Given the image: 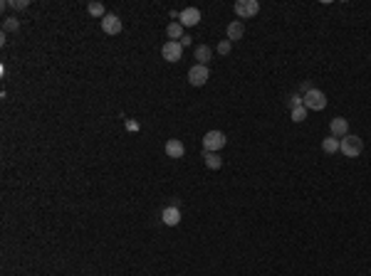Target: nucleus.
<instances>
[{"label": "nucleus", "mask_w": 371, "mask_h": 276, "mask_svg": "<svg viewBox=\"0 0 371 276\" xmlns=\"http://www.w3.org/2000/svg\"><path fill=\"white\" fill-rule=\"evenodd\" d=\"M362 150H364V140L359 136L349 134V136L339 138V153H342V155H347V158H359Z\"/></svg>", "instance_id": "1"}, {"label": "nucleus", "mask_w": 371, "mask_h": 276, "mask_svg": "<svg viewBox=\"0 0 371 276\" xmlns=\"http://www.w3.org/2000/svg\"><path fill=\"white\" fill-rule=\"evenodd\" d=\"M302 101H304V109H307V111H324V109H327V94H324L322 89L307 91V94L302 96Z\"/></svg>", "instance_id": "2"}, {"label": "nucleus", "mask_w": 371, "mask_h": 276, "mask_svg": "<svg viewBox=\"0 0 371 276\" xmlns=\"http://www.w3.org/2000/svg\"><path fill=\"white\" fill-rule=\"evenodd\" d=\"M233 10H235L238 20H250V17H255L260 12V2L257 0H238L233 5Z\"/></svg>", "instance_id": "3"}, {"label": "nucleus", "mask_w": 371, "mask_h": 276, "mask_svg": "<svg viewBox=\"0 0 371 276\" xmlns=\"http://www.w3.org/2000/svg\"><path fill=\"white\" fill-rule=\"evenodd\" d=\"M225 143H228V138H225L223 131H208V134L203 136V150L218 153L221 148H225Z\"/></svg>", "instance_id": "4"}, {"label": "nucleus", "mask_w": 371, "mask_h": 276, "mask_svg": "<svg viewBox=\"0 0 371 276\" xmlns=\"http://www.w3.org/2000/svg\"><path fill=\"white\" fill-rule=\"evenodd\" d=\"M208 79H211V69L208 67L193 65V67L188 69V81H191V86H203Z\"/></svg>", "instance_id": "5"}, {"label": "nucleus", "mask_w": 371, "mask_h": 276, "mask_svg": "<svg viewBox=\"0 0 371 276\" xmlns=\"http://www.w3.org/2000/svg\"><path fill=\"white\" fill-rule=\"evenodd\" d=\"M161 55H163V60L166 62H181V57H183V47H181V42H166L163 47H161Z\"/></svg>", "instance_id": "6"}, {"label": "nucleus", "mask_w": 371, "mask_h": 276, "mask_svg": "<svg viewBox=\"0 0 371 276\" xmlns=\"http://www.w3.org/2000/svg\"><path fill=\"white\" fill-rule=\"evenodd\" d=\"M102 30H104L107 35H119V32H122V17L114 15V12H107V15L102 17Z\"/></svg>", "instance_id": "7"}, {"label": "nucleus", "mask_w": 371, "mask_h": 276, "mask_svg": "<svg viewBox=\"0 0 371 276\" xmlns=\"http://www.w3.org/2000/svg\"><path fill=\"white\" fill-rule=\"evenodd\" d=\"M178 22H181L183 27H196V25L201 22V10H198V7H186V10H181Z\"/></svg>", "instance_id": "8"}, {"label": "nucleus", "mask_w": 371, "mask_h": 276, "mask_svg": "<svg viewBox=\"0 0 371 276\" xmlns=\"http://www.w3.org/2000/svg\"><path fill=\"white\" fill-rule=\"evenodd\" d=\"M163 150H166V155H168V158H173V160H178V158H183V155H186V145H183L178 138H168V140H166V145H163Z\"/></svg>", "instance_id": "9"}, {"label": "nucleus", "mask_w": 371, "mask_h": 276, "mask_svg": "<svg viewBox=\"0 0 371 276\" xmlns=\"http://www.w3.org/2000/svg\"><path fill=\"white\" fill-rule=\"evenodd\" d=\"M161 222H163L166 227H176V224L181 222V209H178L176 205L163 207V212H161Z\"/></svg>", "instance_id": "10"}, {"label": "nucleus", "mask_w": 371, "mask_h": 276, "mask_svg": "<svg viewBox=\"0 0 371 276\" xmlns=\"http://www.w3.org/2000/svg\"><path fill=\"white\" fill-rule=\"evenodd\" d=\"M329 131H332V136H334V138L349 136V121H347V119H342V116H337V119H332V121H329Z\"/></svg>", "instance_id": "11"}, {"label": "nucleus", "mask_w": 371, "mask_h": 276, "mask_svg": "<svg viewBox=\"0 0 371 276\" xmlns=\"http://www.w3.org/2000/svg\"><path fill=\"white\" fill-rule=\"evenodd\" d=\"M245 37V25H243V20H233L230 25H228V40L230 42H238V40H243Z\"/></svg>", "instance_id": "12"}, {"label": "nucleus", "mask_w": 371, "mask_h": 276, "mask_svg": "<svg viewBox=\"0 0 371 276\" xmlns=\"http://www.w3.org/2000/svg\"><path fill=\"white\" fill-rule=\"evenodd\" d=\"M193 57L198 60V65L208 67V62L213 60V50H211L208 45H198V47H196V52H193Z\"/></svg>", "instance_id": "13"}, {"label": "nucleus", "mask_w": 371, "mask_h": 276, "mask_svg": "<svg viewBox=\"0 0 371 276\" xmlns=\"http://www.w3.org/2000/svg\"><path fill=\"white\" fill-rule=\"evenodd\" d=\"M166 35H168L171 42H181V37H183V25H181V22H171V25L166 27Z\"/></svg>", "instance_id": "14"}, {"label": "nucleus", "mask_w": 371, "mask_h": 276, "mask_svg": "<svg viewBox=\"0 0 371 276\" xmlns=\"http://www.w3.org/2000/svg\"><path fill=\"white\" fill-rule=\"evenodd\" d=\"M322 150L327 153V155H334V153H339V138L329 136L322 140Z\"/></svg>", "instance_id": "15"}, {"label": "nucleus", "mask_w": 371, "mask_h": 276, "mask_svg": "<svg viewBox=\"0 0 371 276\" xmlns=\"http://www.w3.org/2000/svg\"><path fill=\"white\" fill-rule=\"evenodd\" d=\"M203 158H206V165L211 168V170H218L223 165V158L218 153H208V150H203Z\"/></svg>", "instance_id": "16"}, {"label": "nucleus", "mask_w": 371, "mask_h": 276, "mask_svg": "<svg viewBox=\"0 0 371 276\" xmlns=\"http://www.w3.org/2000/svg\"><path fill=\"white\" fill-rule=\"evenodd\" d=\"M87 12H89L92 17H104V15H107V10H104V5H102L99 0H92V2H87Z\"/></svg>", "instance_id": "17"}, {"label": "nucleus", "mask_w": 371, "mask_h": 276, "mask_svg": "<svg viewBox=\"0 0 371 276\" xmlns=\"http://www.w3.org/2000/svg\"><path fill=\"white\" fill-rule=\"evenodd\" d=\"M20 30V20L17 17H2V32H17Z\"/></svg>", "instance_id": "18"}, {"label": "nucleus", "mask_w": 371, "mask_h": 276, "mask_svg": "<svg viewBox=\"0 0 371 276\" xmlns=\"http://www.w3.org/2000/svg\"><path fill=\"white\" fill-rule=\"evenodd\" d=\"M307 114H309V111H307L304 106H297V109H292V121H295V124H302V121L307 119Z\"/></svg>", "instance_id": "19"}, {"label": "nucleus", "mask_w": 371, "mask_h": 276, "mask_svg": "<svg viewBox=\"0 0 371 276\" xmlns=\"http://www.w3.org/2000/svg\"><path fill=\"white\" fill-rule=\"evenodd\" d=\"M230 47H233V42H230V40H223V42H218L216 52H218L221 57H225V55H230Z\"/></svg>", "instance_id": "20"}, {"label": "nucleus", "mask_w": 371, "mask_h": 276, "mask_svg": "<svg viewBox=\"0 0 371 276\" xmlns=\"http://www.w3.org/2000/svg\"><path fill=\"white\" fill-rule=\"evenodd\" d=\"M287 106H290V111L297 109V106H304V101H302V94H292L290 99H287Z\"/></svg>", "instance_id": "21"}, {"label": "nucleus", "mask_w": 371, "mask_h": 276, "mask_svg": "<svg viewBox=\"0 0 371 276\" xmlns=\"http://www.w3.org/2000/svg\"><path fill=\"white\" fill-rule=\"evenodd\" d=\"M124 126H126V131H129V134H136V131L141 129V126H139V121H134V119H126V124H124Z\"/></svg>", "instance_id": "22"}, {"label": "nucleus", "mask_w": 371, "mask_h": 276, "mask_svg": "<svg viewBox=\"0 0 371 276\" xmlns=\"http://www.w3.org/2000/svg\"><path fill=\"white\" fill-rule=\"evenodd\" d=\"M10 5H12L15 10H25V7H30V0H12Z\"/></svg>", "instance_id": "23"}, {"label": "nucleus", "mask_w": 371, "mask_h": 276, "mask_svg": "<svg viewBox=\"0 0 371 276\" xmlns=\"http://www.w3.org/2000/svg\"><path fill=\"white\" fill-rule=\"evenodd\" d=\"M312 89H314V86H312L309 81H302V84H299V94H302V96H304L307 91H312Z\"/></svg>", "instance_id": "24"}, {"label": "nucleus", "mask_w": 371, "mask_h": 276, "mask_svg": "<svg viewBox=\"0 0 371 276\" xmlns=\"http://www.w3.org/2000/svg\"><path fill=\"white\" fill-rule=\"evenodd\" d=\"M181 47H191V37H188V35L181 37Z\"/></svg>", "instance_id": "25"}]
</instances>
